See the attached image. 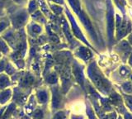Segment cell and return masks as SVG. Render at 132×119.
<instances>
[{
	"label": "cell",
	"mask_w": 132,
	"mask_h": 119,
	"mask_svg": "<svg viewBox=\"0 0 132 119\" xmlns=\"http://www.w3.org/2000/svg\"><path fill=\"white\" fill-rule=\"evenodd\" d=\"M88 74L91 77V79L93 80V81L94 82L95 85L97 86L98 89H100L101 90H106L107 89V86L106 84V82L103 80V79L101 77V75H99L98 74L95 70V68L93 67V65L90 67L89 70H88Z\"/></svg>",
	"instance_id": "obj_1"
},
{
	"label": "cell",
	"mask_w": 132,
	"mask_h": 119,
	"mask_svg": "<svg viewBox=\"0 0 132 119\" xmlns=\"http://www.w3.org/2000/svg\"><path fill=\"white\" fill-rule=\"evenodd\" d=\"M53 92V98H52V105L54 108H58L60 107L61 104V97L60 95L58 89L56 88L52 89Z\"/></svg>",
	"instance_id": "obj_2"
},
{
	"label": "cell",
	"mask_w": 132,
	"mask_h": 119,
	"mask_svg": "<svg viewBox=\"0 0 132 119\" xmlns=\"http://www.w3.org/2000/svg\"><path fill=\"white\" fill-rule=\"evenodd\" d=\"M26 19H27V16H26V14H25L24 13L18 15L13 19V25H14V27L16 28L21 27L24 24V22H26Z\"/></svg>",
	"instance_id": "obj_3"
},
{
	"label": "cell",
	"mask_w": 132,
	"mask_h": 119,
	"mask_svg": "<svg viewBox=\"0 0 132 119\" xmlns=\"http://www.w3.org/2000/svg\"><path fill=\"white\" fill-rule=\"evenodd\" d=\"M73 73H74V75H75L78 83H79L81 85L84 84V76H82L81 69L77 66H74L73 67Z\"/></svg>",
	"instance_id": "obj_4"
},
{
	"label": "cell",
	"mask_w": 132,
	"mask_h": 119,
	"mask_svg": "<svg viewBox=\"0 0 132 119\" xmlns=\"http://www.w3.org/2000/svg\"><path fill=\"white\" fill-rule=\"evenodd\" d=\"M70 79V71H69V69L68 67H66L64 71L63 74H62V81L64 83V87H66V85L69 83Z\"/></svg>",
	"instance_id": "obj_5"
},
{
	"label": "cell",
	"mask_w": 132,
	"mask_h": 119,
	"mask_svg": "<svg viewBox=\"0 0 132 119\" xmlns=\"http://www.w3.org/2000/svg\"><path fill=\"white\" fill-rule=\"evenodd\" d=\"M10 96H11V90L9 89L0 93V104L6 102L8 100V98H10Z\"/></svg>",
	"instance_id": "obj_6"
},
{
	"label": "cell",
	"mask_w": 132,
	"mask_h": 119,
	"mask_svg": "<svg viewBox=\"0 0 132 119\" xmlns=\"http://www.w3.org/2000/svg\"><path fill=\"white\" fill-rule=\"evenodd\" d=\"M69 17L70 18V20H71L72 26H73V31H74V33H75V35L78 36V37H79V38H81V39L84 40V37H82V34H81V31H80L79 29H78V26H77V24H75V22H74L73 18H72V16L69 14Z\"/></svg>",
	"instance_id": "obj_7"
},
{
	"label": "cell",
	"mask_w": 132,
	"mask_h": 119,
	"mask_svg": "<svg viewBox=\"0 0 132 119\" xmlns=\"http://www.w3.org/2000/svg\"><path fill=\"white\" fill-rule=\"evenodd\" d=\"M78 54H79L82 58H84V60H88L91 56V52L84 47H81L79 50H78Z\"/></svg>",
	"instance_id": "obj_8"
},
{
	"label": "cell",
	"mask_w": 132,
	"mask_h": 119,
	"mask_svg": "<svg viewBox=\"0 0 132 119\" xmlns=\"http://www.w3.org/2000/svg\"><path fill=\"white\" fill-rule=\"evenodd\" d=\"M9 84V80H8V78L5 75H2L0 76V89H3L7 87Z\"/></svg>",
	"instance_id": "obj_9"
},
{
	"label": "cell",
	"mask_w": 132,
	"mask_h": 119,
	"mask_svg": "<svg viewBox=\"0 0 132 119\" xmlns=\"http://www.w3.org/2000/svg\"><path fill=\"white\" fill-rule=\"evenodd\" d=\"M15 109V105L14 104H11V105H9V107L7 108V109L6 110V112L4 113V114H3V117L1 118V119H7L8 118V117L10 116L11 115V113L13 112V110Z\"/></svg>",
	"instance_id": "obj_10"
},
{
	"label": "cell",
	"mask_w": 132,
	"mask_h": 119,
	"mask_svg": "<svg viewBox=\"0 0 132 119\" xmlns=\"http://www.w3.org/2000/svg\"><path fill=\"white\" fill-rule=\"evenodd\" d=\"M69 2L70 3L72 7L74 9V11L78 13L79 12V3H78V0H69Z\"/></svg>",
	"instance_id": "obj_11"
},
{
	"label": "cell",
	"mask_w": 132,
	"mask_h": 119,
	"mask_svg": "<svg viewBox=\"0 0 132 119\" xmlns=\"http://www.w3.org/2000/svg\"><path fill=\"white\" fill-rule=\"evenodd\" d=\"M47 94L44 91H40L38 93V98L40 102H45L47 101Z\"/></svg>",
	"instance_id": "obj_12"
},
{
	"label": "cell",
	"mask_w": 132,
	"mask_h": 119,
	"mask_svg": "<svg viewBox=\"0 0 132 119\" xmlns=\"http://www.w3.org/2000/svg\"><path fill=\"white\" fill-rule=\"evenodd\" d=\"M33 82V78L31 75H27L26 77L24 78V80L22 81V84L25 86H28V85H31Z\"/></svg>",
	"instance_id": "obj_13"
},
{
	"label": "cell",
	"mask_w": 132,
	"mask_h": 119,
	"mask_svg": "<svg viewBox=\"0 0 132 119\" xmlns=\"http://www.w3.org/2000/svg\"><path fill=\"white\" fill-rule=\"evenodd\" d=\"M47 82L49 84H55L57 82V76L55 74H51L47 77Z\"/></svg>",
	"instance_id": "obj_14"
},
{
	"label": "cell",
	"mask_w": 132,
	"mask_h": 119,
	"mask_svg": "<svg viewBox=\"0 0 132 119\" xmlns=\"http://www.w3.org/2000/svg\"><path fill=\"white\" fill-rule=\"evenodd\" d=\"M5 38L7 40V42H9L12 46H14V44H15V38L13 37V36H12L11 33H8V34H7L6 36H5Z\"/></svg>",
	"instance_id": "obj_15"
},
{
	"label": "cell",
	"mask_w": 132,
	"mask_h": 119,
	"mask_svg": "<svg viewBox=\"0 0 132 119\" xmlns=\"http://www.w3.org/2000/svg\"><path fill=\"white\" fill-rule=\"evenodd\" d=\"M43 117V113L40 110H36L33 113V118L34 119H42Z\"/></svg>",
	"instance_id": "obj_16"
},
{
	"label": "cell",
	"mask_w": 132,
	"mask_h": 119,
	"mask_svg": "<svg viewBox=\"0 0 132 119\" xmlns=\"http://www.w3.org/2000/svg\"><path fill=\"white\" fill-rule=\"evenodd\" d=\"M64 33L65 35L67 36V37L69 39H70V41L72 40V37H71V34H70V31H69V27H68V24L64 22Z\"/></svg>",
	"instance_id": "obj_17"
},
{
	"label": "cell",
	"mask_w": 132,
	"mask_h": 119,
	"mask_svg": "<svg viewBox=\"0 0 132 119\" xmlns=\"http://www.w3.org/2000/svg\"><path fill=\"white\" fill-rule=\"evenodd\" d=\"M0 51L3 53H7L8 51V48L7 46V45L2 40H0Z\"/></svg>",
	"instance_id": "obj_18"
},
{
	"label": "cell",
	"mask_w": 132,
	"mask_h": 119,
	"mask_svg": "<svg viewBox=\"0 0 132 119\" xmlns=\"http://www.w3.org/2000/svg\"><path fill=\"white\" fill-rule=\"evenodd\" d=\"M39 3H40V5L41 7V9H42L43 12L44 13H45L46 14H49V9H48V7L45 6V3L42 2V0H39Z\"/></svg>",
	"instance_id": "obj_19"
},
{
	"label": "cell",
	"mask_w": 132,
	"mask_h": 119,
	"mask_svg": "<svg viewBox=\"0 0 132 119\" xmlns=\"http://www.w3.org/2000/svg\"><path fill=\"white\" fill-rule=\"evenodd\" d=\"M65 118V114L64 112H59L57 113L55 117H54V119H64Z\"/></svg>",
	"instance_id": "obj_20"
},
{
	"label": "cell",
	"mask_w": 132,
	"mask_h": 119,
	"mask_svg": "<svg viewBox=\"0 0 132 119\" xmlns=\"http://www.w3.org/2000/svg\"><path fill=\"white\" fill-rule=\"evenodd\" d=\"M36 9V1H31L29 4V11L32 13L33 11Z\"/></svg>",
	"instance_id": "obj_21"
},
{
	"label": "cell",
	"mask_w": 132,
	"mask_h": 119,
	"mask_svg": "<svg viewBox=\"0 0 132 119\" xmlns=\"http://www.w3.org/2000/svg\"><path fill=\"white\" fill-rule=\"evenodd\" d=\"M51 9H52L54 10V12H55V13H57V14L60 13H61V11H62L61 7H58V6H54V5H52V6H51Z\"/></svg>",
	"instance_id": "obj_22"
},
{
	"label": "cell",
	"mask_w": 132,
	"mask_h": 119,
	"mask_svg": "<svg viewBox=\"0 0 132 119\" xmlns=\"http://www.w3.org/2000/svg\"><path fill=\"white\" fill-rule=\"evenodd\" d=\"M40 31H41V29L38 25H33L32 26V31L33 32H35V33H39V32H40Z\"/></svg>",
	"instance_id": "obj_23"
},
{
	"label": "cell",
	"mask_w": 132,
	"mask_h": 119,
	"mask_svg": "<svg viewBox=\"0 0 132 119\" xmlns=\"http://www.w3.org/2000/svg\"><path fill=\"white\" fill-rule=\"evenodd\" d=\"M6 71H7L8 74H13V73H14V69L12 68V65H7V67H6Z\"/></svg>",
	"instance_id": "obj_24"
},
{
	"label": "cell",
	"mask_w": 132,
	"mask_h": 119,
	"mask_svg": "<svg viewBox=\"0 0 132 119\" xmlns=\"http://www.w3.org/2000/svg\"><path fill=\"white\" fill-rule=\"evenodd\" d=\"M126 104L132 109V97H126Z\"/></svg>",
	"instance_id": "obj_25"
},
{
	"label": "cell",
	"mask_w": 132,
	"mask_h": 119,
	"mask_svg": "<svg viewBox=\"0 0 132 119\" xmlns=\"http://www.w3.org/2000/svg\"><path fill=\"white\" fill-rule=\"evenodd\" d=\"M51 39L53 41V42H59V38H58V36L55 34H51Z\"/></svg>",
	"instance_id": "obj_26"
},
{
	"label": "cell",
	"mask_w": 132,
	"mask_h": 119,
	"mask_svg": "<svg viewBox=\"0 0 132 119\" xmlns=\"http://www.w3.org/2000/svg\"><path fill=\"white\" fill-rule=\"evenodd\" d=\"M4 68H5V62H4L3 60H2L1 62H0V72H2Z\"/></svg>",
	"instance_id": "obj_27"
},
{
	"label": "cell",
	"mask_w": 132,
	"mask_h": 119,
	"mask_svg": "<svg viewBox=\"0 0 132 119\" xmlns=\"http://www.w3.org/2000/svg\"><path fill=\"white\" fill-rule=\"evenodd\" d=\"M5 27H6V23H4V22L0 23V31H2Z\"/></svg>",
	"instance_id": "obj_28"
},
{
	"label": "cell",
	"mask_w": 132,
	"mask_h": 119,
	"mask_svg": "<svg viewBox=\"0 0 132 119\" xmlns=\"http://www.w3.org/2000/svg\"><path fill=\"white\" fill-rule=\"evenodd\" d=\"M6 1H7V0H0V7H2L4 3H5Z\"/></svg>",
	"instance_id": "obj_29"
},
{
	"label": "cell",
	"mask_w": 132,
	"mask_h": 119,
	"mask_svg": "<svg viewBox=\"0 0 132 119\" xmlns=\"http://www.w3.org/2000/svg\"><path fill=\"white\" fill-rule=\"evenodd\" d=\"M53 1L57 3H63V0H53Z\"/></svg>",
	"instance_id": "obj_30"
},
{
	"label": "cell",
	"mask_w": 132,
	"mask_h": 119,
	"mask_svg": "<svg viewBox=\"0 0 132 119\" xmlns=\"http://www.w3.org/2000/svg\"><path fill=\"white\" fill-rule=\"evenodd\" d=\"M126 119H132V117L130 116V115H127L126 117Z\"/></svg>",
	"instance_id": "obj_31"
},
{
	"label": "cell",
	"mask_w": 132,
	"mask_h": 119,
	"mask_svg": "<svg viewBox=\"0 0 132 119\" xmlns=\"http://www.w3.org/2000/svg\"><path fill=\"white\" fill-rule=\"evenodd\" d=\"M3 112V109L0 110V119H1V116H2V113Z\"/></svg>",
	"instance_id": "obj_32"
},
{
	"label": "cell",
	"mask_w": 132,
	"mask_h": 119,
	"mask_svg": "<svg viewBox=\"0 0 132 119\" xmlns=\"http://www.w3.org/2000/svg\"><path fill=\"white\" fill-rule=\"evenodd\" d=\"M15 2H16V3H21L22 2V0H14Z\"/></svg>",
	"instance_id": "obj_33"
},
{
	"label": "cell",
	"mask_w": 132,
	"mask_h": 119,
	"mask_svg": "<svg viewBox=\"0 0 132 119\" xmlns=\"http://www.w3.org/2000/svg\"><path fill=\"white\" fill-rule=\"evenodd\" d=\"M119 119H121V118H119Z\"/></svg>",
	"instance_id": "obj_34"
}]
</instances>
